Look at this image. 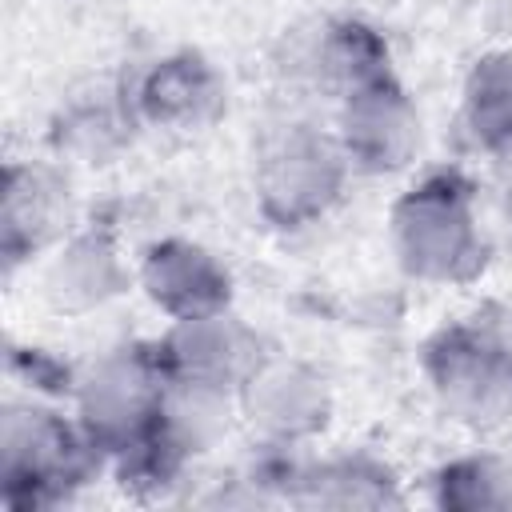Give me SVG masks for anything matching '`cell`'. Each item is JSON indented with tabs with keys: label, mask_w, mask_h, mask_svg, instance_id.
Listing matches in <instances>:
<instances>
[{
	"label": "cell",
	"mask_w": 512,
	"mask_h": 512,
	"mask_svg": "<svg viewBox=\"0 0 512 512\" xmlns=\"http://www.w3.org/2000/svg\"><path fill=\"white\" fill-rule=\"evenodd\" d=\"M168 380L200 384L236 400L248 376L272 356L264 336L244 324L232 308L196 320H172V328L152 344Z\"/></svg>",
	"instance_id": "8992f818"
},
{
	"label": "cell",
	"mask_w": 512,
	"mask_h": 512,
	"mask_svg": "<svg viewBox=\"0 0 512 512\" xmlns=\"http://www.w3.org/2000/svg\"><path fill=\"white\" fill-rule=\"evenodd\" d=\"M136 280L152 300V308L164 312L168 320H196V316L232 308L228 264L212 248L188 236H164L148 244L140 256Z\"/></svg>",
	"instance_id": "30bf717a"
},
{
	"label": "cell",
	"mask_w": 512,
	"mask_h": 512,
	"mask_svg": "<svg viewBox=\"0 0 512 512\" xmlns=\"http://www.w3.org/2000/svg\"><path fill=\"white\" fill-rule=\"evenodd\" d=\"M100 448L80 420L36 400H8L0 412V496L8 508L64 504L96 468Z\"/></svg>",
	"instance_id": "7a4b0ae2"
},
{
	"label": "cell",
	"mask_w": 512,
	"mask_h": 512,
	"mask_svg": "<svg viewBox=\"0 0 512 512\" xmlns=\"http://www.w3.org/2000/svg\"><path fill=\"white\" fill-rule=\"evenodd\" d=\"M336 136L352 172L392 176L420 156L424 124L416 100L396 80V72H384L340 100Z\"/></svg>",
	"instance_id": "52a82bcc"
},
{
	"label": "cell",
	"mask_w": 512,
	"mask_h": 512,
	"mask_svg": "<svg viewBox=\"0 0 512 512\" xmlns=\"http://www.w3.org/2000/svg\"><path fill=\"white\" fill-rule=\"evenodd\" d=\"M236 404L248 420V428L268 440L272 448H292L312 436H320L332 420V388L328 380L304 364L268 356L248 384L236 392Z\"/></svg>",
	"instance_id": "9c48e42d"
},
{
	"label": "cell",
	"mask_w": 512,
	"mask_h": 512,
	"mask_svg": "<svg viewBox=\"0 0 512 512\" xmlns=\"http://www.w3.org/2000/svg\"><path fill=\"white\" fill-rule=\"evenodd\" d=\"M164 388L168 376L152 344L112 348L76 380V420L100 456L116 460L152 432Z\"/></svg>",
	"instance_id": "5b68a950"
},
{
	"label": "cell",
	"mask_w": 512,
	"mask_h": 512,
	"mask_svg": "<svg viewBox=\"0 0 512 512\" xmlns=\"http://www.w3.org/2000/svg\"><path fill=\"white\" fill-rule=\"evenodd\" d=\"M460 120L480 152H512V48H488L472 60L460 88Z\"/></svg>",
	"instance_id": "9a60e30c"
},
{
	"label": "cell",
	"mask_w": 512,
	"mask_h": 512,
	"mask_svg": "<svg viewBox=\"0 0 512 512\" xmlns=\"http://www.w3.org/2000/svg\"><path fill=\"white\" fill-rule=\"evenodd\" d=\"M436 404L468 424L496 428L512 416V340L488 324H444L420 356Z\"/></svg>",
	"instance_id": "277c9868"
},
{
	"label": "cell",
	"mask_w": 512,
	"mask_h": 512,
	"mask_svg": "<svg viewBox=\"0 0 512 512\" xmlns=\"http://www.w3.org/2000/svg\"><path fill=\"white\" fill-rule=\"evenodd\" d=\"M284 496L300 508H396L404 504L396 472L376 456H332L288 472Z\"/></svg>",
	"instance_id": "5bb4252c"
},
{
	"label": "cell",
	"mask_w": 512,
	"mask_h": 512,
	"mask_svg": "<svg viewBox=\"0 0 512 512\" xmlns=\"http://www.w3.org/2000/svg\"><path fill=\"white\" fill-rule=\"evenodd\" d=\"M72 228V188L48 164H4L0 184V252L4 264L16 268L44 248L68 240Z\"/></svg>",
	"instance_id": "8fae6325"
},
{
	"label": "cell",
	"mask_w": 512,
	"mask_h": 512,
	"mask_svg": "<svg viewBox=\"0 0 512 512\" xmlns=\"http://www.w3.org/2000/svg\"><path fill=\"white\" fill-rule=\"evenodd\" d=\"M128 288V268L104 228L72 232L44 268V296L60 312H92Z\"/></svg>",
	"instance_id": "7c38bea8"
},
{
	"label": "cell",
	"mask_w": 512,
	"mask_h": 512,
	"mask_svg": "<svg viewBox=\"0 0 512 512\" xmlns=\"http://www.w3.org/2000/svg\"><path fill=\"white\" fill-rule=\"evenodd\" d=\"M352 164L336 132L308 120H288L264 132L252 164L256 208L272 228L296 232L320 224L344 196Z\"/></svg>",
	"instance_id": "3957f363"
},
{
	"label": "cell",
	"mask_w": 512,
	"mask_h": 512,
	"mask_svg": "<svg viewBox=\"0 0 512 512\" xmlns=\"http://www.w3.org/2000/svg\"><path fill=\"white\" fill-rule=\"evenodd\" d=\"M432 500L448 512H508L512 508V460L496 452H468L436 468Z\"/></svg>",
	"instance_id": "2e32d148"
},
{
	"label": "cell",
	"mask_w": 512,
	"mask_h": 512,
	"mask_svg": "<svg viewBox=\"0 0 512 512\" xmlns=\"http://www.w3.org/2000/svg\"><path fill=\"white\" fill-rule=\"evenodd\" d=\"M388 232L400 268L424 284H472L488 264L476 192L456 168H436L404 188L388 212Z\"/></svg>",
	"instance_id": "6da1fadb"
},
{
	"label": "cell",
	"mask_w": 512,
	"mask_h": 512,
	"mask_svg": "<svg viewBox=\"0 0 512 512\" xmlns=\"http://www.w3.org/2000/svg\"><path fill=\"white\" fill-rule=\"evenodd\" d=\"M128 108L140 124L156 132L196 136L220 124V116L228 112V84L204 52L180 48L140 72L128 92Z\"/></svg>",
	"instance_id": "ba28073f"
},
{
	"label": "cell",
	"mask_w": 512,
	"mask_h": 512,
	"mask_svg": "<svg viewBox=\"0 0 512 512\" xmlns=\"http://www.w3.org/2000/svg\"><path fill=\"white\" fill-rule=\"evenodd\" d=\"M296 68L316 88H324L336 100H344L360 84L392 72V56H388L384 36L372 24L340 16V20H324L308 36V44L300 48V64Z\"/></svg>",
	"instance_id": "4fadbf2b"
}]
</instances>
